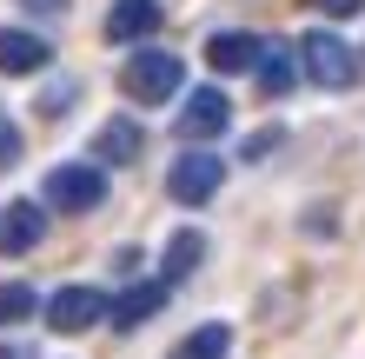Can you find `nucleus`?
<instances>
[{
	"label": "nucleus",
	"mask_w": 365,
	"mask_h": 359,
	"mask_svg": "<svg viewBox=\"0 0 365 359\" xmlns=\"http://www.w3.org/2000/svg\"><path fill=\"white\" fill-rule=\"evenodd\" d=\"M53 60V47L40 40L34 27H0V74H14V80H27V74H40Z\"/></svg>",
	"instance_id": "obj_8"
},
{
	"label": "nucleus",
	"mask_w": 365,
	"mask_h": 359,
	"mask_svg": "<svg viewBox=\"0 0 365 359\" xmlns=\"http://www.w3.org/2000/svg\"><path fill=\"white\" fill-rule=\"evenodd\" d=\"M40 240H47V213H40L34 200H7V206H0V260L34 253Z\"/></svg>",
	"instance_id": "obj_7"
},
{
	"label": "nucleus",
	"mask_w": 365,
	"mask_h": 359,
	"mask_svg": "<svg viewBox=\"0 0 365 359\" xmlns=\"http://www.w3.org/2000/svg\"><path fill=\"white\" fill-rule=\"evenodd\" d=\"M220 180H226V160H220V153H206V146H192V153L173 160V173H166V193H173L180 206H206L212 193H220Z\"/></svg>",
	"instance_id": "obj_4"
},
{
	"label": "nucleus",
	"mask_w": 365,
	"mask_h": 359,
	"mask_svg": "<svg viewBox=\"0 0 365 359\" xmlns=\"http://www.w3.org/2000/svg\"><path fill=\"white\" fill-rule=\"evenodd\" d=\"M160 0H113V14H106V40H113V47H133V40H146L160 27Z\"/></svg>",
	"instance_id": "obj_11"
},
{
	"label": "nucleus",
	"mask_w": 365,
	"mask_h": 359,
	"mask_svg": "<svg viewBox=\"0 0 365 359\" xmlns=\"http://www.w3.org/2000/svg\"><path fill=\"white\" fill-rule=\"evenodd\" d=\"M319 14H332V20H352V14H365V0H319Z\"/></svg>",
	"instance_id": "obj_19"
},
{
	"label": "nucleus",
	"mask_w": 365,
	"mask_h": 359,
	"mask_svg": "<svg viewBox=\"0 0 365 359\" xmlns=\"http://www.w3.org/2000/svg\"><path fill=\"white\" fill-rule=\"evenodd\" d=\"M93 153H100L106 166H133V160L146 153V126H140L133 113H120V120H106L100 133H93Z\"/></svg>",
	"instance_id": "obj_10"
},
{
	"label": "nucleus",
	"mask_w": 365,
	"mask_h": 359,
	"mask_svg": "<svg viewBox=\"0 0 365 359\" xmlns=\"http://www.w3.org/2000/svg\"><path fill=\"white\" fill-rule=\"evenodd\" d=\"M206 60H212V74H259L266 40L259 34H212L206 40Z\"/></svg>",
	"instance_id": "obj_9"
},
{
	"label": "nucleus",
	"mask_w": 365,
	"mask_h": 359,
	"mask_svg": "<svg viewBox=\"0 0 365 359\" xmlns=\"http://www.w3.org/2000/svg\"><path fill=\"white\" fill-rule=\"evenodd\" d=\"M0 359H40L34 346H0Z\"/></svg>",
	"instance_id": "obj_22"
},
{
	"label": "nucleus",
	"mask_w": 365,
	"mask_h": 359,
	"mask_svg": "<svg viewBox=\"0 0 365 359\" xmlns=\"http://www.w3.org/2000/svg\"><path fill=\"white\" fill-rule=\"evenodd\" d=\"M299 80V47H279V40H266V60H259V93L279 100Z\"/></svg>",
	"instance_id": "obj_13"
},
{
	"label": "nucleus",
	"mask_w": 365,
	"mask_h": 359,
	"mask_svg": "<svg viewBox=\"0 0 365 359\" xmlns=\"http://www.w3.org/2000/svg\"><path fill=\"white\" fill-rule=\"evenodd\" d=\"M226 353H232V326L206 320V326H192L186 340H180V353H173V359H226Z\"/></svg>",
	"instance_id": "obj_14"
},
{
	"label": "nucleus",
	"mask_w": 365,
	"mask_h": 359,
	"mask_svg": "<svg viewBox=\"0 0 365 359\" xmlns=\"http://www.w3.org/2000/svg\"><path fill=\"white\" fill-rule=\"evenodd\" d=\"M299 67H306L319 87H352V74H359V60H352V47L339 34H326V27H312V34H299Z\"/></svg>",
	"instance_id": "obj_3"
},
{
	"label": "nucleus",
	"mask_w": 365,
	"mask_h": 359,
	"mask_svg": "<svg viewBox=\"0 0 365 359\" xmlns=\"http://www.w3.org/2000/svg\"><path fill=\"white\" fill-rule=\"evenodd\" d=\"M14 160H20V133H14L7 120H0V166H14Z\"/></svg>",
	"instance_id": "obj_20"
},
{
	"label": "nucleus",
	"mask_w": 365,
	"mask_h": 359,
	"mask_svg": "<svg viewBox=\"0 0 365 359\" xmlns=\"http://www.w3.org/2000/svg\"><path fill=\"white\" fill-rule=\"evenodd\" d=\"M232 126V100L220 87H192V100L180 107V140L186 146H206V140H220Z\"/></svg>",
	"instance_id": "obj_6"
},
{
	"label": "nucleus",
	"mask_w": 365,
	"mask_h": 359,
	"mask_svg": "<svg viewBox=\"0 0 365 359\" xmlns=\"http://www.w3.org/2000/svg\"><path fill=\"white\" fill-rule=\"evenodd\" d=\"M27 313H40V300H34V286H27V280H7V286H0V326H14V320H27Z\"/></svg>",
	"instance_id": "obj_16"
},
{
	"label": "nucleus",
	"mask_w": 365,
	"mask_h": 359,
	"mask_svg": "<svg viewBox=\"0 0 365 359\" xmlns=\"http://www.w3.org/2000/svg\"><path fill=\"white\" fill-rule=\"evenodd\" d=\"M279 140H286L279 126H259V133H246V160H266V153H272Z\"/></svg>",
	"instance_id": "obj_17"
},
{
	"label": "nucleus",
	"mask_w": 365,
	"mask_h": 359,
	"mask_svg": "<svg viewBox=\"0 0 365 359\" xmlns=\"http://www.w3.org/2000/svg\"><path fill=\"white\" fill-rule=\"evenodd\" d=\"M47 206L60 213H100L106 206V166H87V160H67L47 173Z\"/></svg>",
	"instance_id": "obj_2"
},
{
	"label": "nucleus",
	"mask_w": 365,
	"mask_h": 359,
	"mask_svg": "<svg viewBox=\"0 0 365 359\" xmlns=\"http://www.w3.org/2000/svg\"><path fill=\"white\" fill-rule=\"evenodd\" d=\"M200 260H206V233L200 226H180V233L166 240V280H186Z\"/></svg>",
	"instance_id": "obj_15"
},
{
	"label": "nucleus",
	"mask_w": 365,
	"mask_h": 359,
	"mask_svg": "<svg viewBox=\"0 0 365 359\" xmlns=\"http://www.w3.org/2000/svg\"><path fill=\"white\" fill-rule=\"evenodd\" d=\"M100 320H113V300H106L100 286H60L47 300V326L53 333H87Z\"/></svg>",
	"instance_id": "obj_5"
},
{
	"label": "nucleus",
	"mask_w": 365,
	"mask_h": 359,
	"mask_svg": "<svg viewBox=\"0 0 365 359\" xmlns=\"http://www.w3.org/2000/svg\"><path fill=\"white\" fill-rule=\"evenodd\" d=\"M180 54H166V47H140L133 60L120 67V93L126 100H140V107H160V100H180Z\"/></svg>",
	"instance_id": "obj_1"
},
{
	"label": "nucleus",
	"mask_w": 365,
	"mask_h": 359,
	"mask_svg": "<svg viewBox=\"0 0 365 359\" xmlns=\"http://www.w3.org/2000/svg\"><path fill=\"white\" fill-rule=\"evenodd\" d=\"M20 7L40 14V20H60V14H67V0H20Z\"/></svg>",
	"instance_id": "obj_21"
},
{
	"label": "nucleus",
	"mask_w": 365,
	"mask_h": 359,
	"mask_svg": "<svg viewBox=\"0 0 365 359\" xmlns=\"http://www.w3.org/2000/svg\"><path fill=\"white\" fill-rule=\"evenodd\" d=\"M67 107H73V80H53L47 100H40V113H67Z\"/></svg>",
	"instance_id": "obj_18"
},
{
	"label": "nucleus",
	"mask_w": 365,
	"mask_h": 359,
	"mask_svg": "<svg viewBox=\"0 0 365 359\" xmlns=\"http://www.w3.org/2000/svg\"><path fill=\"white\" fill-rule=\"evenodd\" d=\"M160 306H166V280H146V286H133V293H120V300H113V320H106V326L140 333V326L153 320Z\"/></svg>",
	"instance_id": "obj_12"
}]
</instances>
